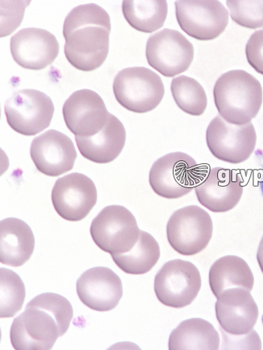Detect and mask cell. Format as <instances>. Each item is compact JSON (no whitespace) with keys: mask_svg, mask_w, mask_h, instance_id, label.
<instances>
[{"mask_svg":"<svg viewBox=\"0 0 263 350\" xmlns=\"http://www.w3.org/2000/svg\"><path fill=\"white\" fill-rule=\"evenodd\" d=\"M110 14L95 3L81 5L68 13L64 25L67 60L83 72L101 67L110 52Z\"/></svg>","mask_w":263,"mask_h":350,"instance_id":"6da1fadb","label":"cell"},{"mask_svg":"<svg viewBox=\"0 0 263 350\" xmlns=\"http://www.w3.org/2000/svg\"><path fill=\"white\" fill-rule=\"evenodd\" d=\"M73 319V306L65 297L53 293L38 295L14 319L12 345L15 349H51L67 332Z\"/></svg>","mask_w":263,"mask_h":350,"instance_id":"7a4b0ae2","label":"cell"},{"mask_svg":"<svg viewBox=\"0 0 263 350\" xmlns=\"http://www.w3.org/2000/svg\"><path fill=\"white\" fill-rule=\"evenodd\" d=\"M214 99L224 120L241 126L251 122L259 113L263 100L262 85L244 70H231L216 81Z\"/></svg>","mask_w":263,"mask_h":350,"instance_id":"3957f363","label":"cell"},{"mask_svg":"<svg viewBox=\"0 0 263 350\" xmlns=\"http://www.w3.org/2000/svg\"><path fill=\"white\" fill-rule=\"evenodd\" d=\"M189 154L169 153L154 162L149 174V183L158 196L179 199L188 196L205 172Z\"/></svg>","mask_w":263,"mask_h":350,"instance_id":"277c9868","label":"cell"},{"mask_svg":"<svg viewBox=\"0 0 263 350\" xmlns=\"http://www.w3.org/2000/svg\"><path fill=\"white\" fill-rule=\"evenodd\" d=\"M113 91L122 107L137 113L152 111L159 106L165 95L161 77L144 67L123 69L115 77Z\"/></svg>","mask_w":263,"mask_h":350,"instance_id":"5b68a950","label":"cell"},{"mask_svg":"<svg viewBox=\"0 0 263 350\" xmlns=\"http://www.w3.org/2000/svg\"><path fill=\"white\" fill-rule=\"evenodd\" d=\"M140 232L133 213L118 205L104 208L90 226V235L95 244L111 255L129 252L138 242Z\"/></svg>","mask_w":263,"mask_h":350,"instance_id":"8992f818","label":"cell"},{"mask_svg":"<svg viewBox=\"0 0 263 350\" xmlns=\"http://www.w3.org/2000/svg\"><path fill=\"white\" fill-rule=\"evenodd\" d=\"M168 242L174 250L184 256L202 252L213 235L211 215L198 206L177 209L168 221Z\"/></svg>","mask_w":263,"mask_h":350,"instance_id":"52a82bcc","label":"cell"},{"mask_svg":"<svg viewBox=\"0 0 263 350\" xmlns=\"http://www.w3.org/2000/svg\"><path fill=\"white\" fill-rule=\"evenodd\" d=\"M202 286L198 268L180 259L166 262L154 279V291L158 300L169 308H182L192 304Z\"/></svg>","mask_w":263,"mask_h":350,"instance_id":"ba28073f","label":"cell"},{"mask_svg":"<svg viewBox=\"0 0 263 350\" xmlns=\"http://www.w3.org/2000/svg\"><path fill=\"white\" fill-rule=\"evenodd\" d=\"M10 126L18 134L34 136L50 126L54 113L51 98L36 90L14 92L5 105Z\"/></svg>","mask_w":263,"mask_h":350,"instance_id":"9c48e42d","label":"cell"},{"mask_svg":"<svg viewBox=\"0 0 263 350\" xmlns=\"http://www.w3.org/2000/svg\"><path fill=\"white\" fill-rule=\"evenodd\" d=\"M257 139L252 122L237 126L221 116L212 120L206 131L208 149L216 159L229 164H241L249 159L256 148Z\"/></svg>","mask_w":263,"mask_h":350,"instance_id":"30bf717a","label":"cell"},{"mask_svg":"<svg viewBox=\"0 0 263 350\" xmlns=\"http://www.w3.org/2000/svg\"><path fill=\"white\" fill-rule=\"evenodd\" d=\"M175 5L180 27L195 40H214L229 25V12L216 0H181Z\"/></svg>","mask_w":263,"mask_h":350,"instance_id":"8fae6325","label":"cell"},{"mask_svg":"<svg viewBox=\"0 0 263 350\" xmlns=\"http://www.w3.org/2000/svg\"><path fill=\"white\" fill-rule=\"evenodd\" d=\"M146 58L159 73L173 77L188 71L195 59V48L179 31L164 29L149 38Z\"/></svg>","mask_w":263,"mask_h":350,"instance_id":"7c38bea8","label":"cell"},{"mask_svg":"<svg viewBox=\"0 0 263 350\" xmlns=\"http://www.w3.org/2000/svg\"><path fill=\"white\" fill-rule=\"evenodd\" d=\"M51 200L54 209L64 219L79 221L97 204V190L94 182L82 174L73 173L58 178Z\"/></svg>","mask_w":263,"mask_h":350,"instance_id":"4fadbf2b","label":"cell"},{"mask_svg":"<svg viewBox=\"0 0 263 350\" xmlns=\"http://www.w3.org/2000/svg\"><path fill=\"white\" fill-rule=\"evenodd\" d=\"M243 191L242 176L235 170L222 167L205 170L195 187L200 204L216 213L234 208L241 200Z\"/></svg>","mask_w":263,"mask_h":350,"instance_id":"5bb4252c","label":"cell"},{"mask_svg":"<svg viewBox=\"0 0 263 350\" xmlns=\"http://www.w3.org/2000/svg\"><path fill=\"white\" fill-rule=\"evenodd\" d=\"M66 126L75 137H91L99 133L110 120L103 99L90 90L76 91L63 107Z\"/></svg>","mask_w":263,"mask_h":350,"instance_id":"9a60e30c","label":"cell"},{"mask_svg":"<svg viewBox=\"0 0 263 350\" xmlns=\"http://www.w3.org/2000/svg\"><path fill=\"white\" fill-rule=\"evenodd\" d=\"M216 299V320L223 332L229 336H242L253 330L258 320L259 308L251 291L234 287L223 291Z\"/></svg>","mask_w":263,"mask_h":350,"instance_id":"2e32d148","label":"cell"},{"mask_svg":"<svg viewBox=\"0 0 263 350\" xmlns=\"http://www.w3.org/2000/svg\"><path fill=\"white\" fill-rule=\"evenodd\" d=\"M30 157L40 172L55 177L72 170L78 154L71 138L49 130L34 139Z\"/></svg>","mask_w":263,"mask_h":350,"instance_id":"e0dca14e","label":"cell"},{"mask_svg":"<svg viewBox=\"0 0 263 350\" xmlns=\"http://www.w3.org/2000/svg\"><path fill=\"white\" fill-rule=\"evenodd\" d=\"M12 57L22 68L42 70L58 58L60 45L55 36L40 28H25L11 38Z\"/></svg>","mask_w":263,"mask_h":350,"instance_id":"ac0fdd59","label":"cell"},{"mask_svg":"<svg viewBox=\"0 0 263 350\" xmlns=\"http://www.w3.org/2000/svg\"><path fill=\"white\" fill-rule=\"evenodd\" d=\"M76 288L83 304L100 312L114 309L123 297L121 278L107 267H95L85 271L77 282Z\"/></svg>","mask_w":263,"mask_h":350,"instance_id":"d6986e66","label":"cell"},{"mask_svg":"<svg viewBox=\"0 0 263 350\" xmlns=\"http://www.w3.org/2000/svg\"><path fill=\"white\" fill-rule=\"evenodd\" d=\"M127 133L118 118L110 113L106 126L91 137H75L83 157L97 164H108L117 159L125 148Z\"/></svg>","mask_w":263,"mask_h":350,"instance_id":"ffe728a7","label":"cell"},{"mask_svg":"<svg viewBox=\"0 0 263 350\" xmlns=\"http://www.w3.org/2000/svg\"><path fill=\"white\" fill-rule=\"evenodd\" d=\"M0 241V262L4 265L22 267L34 254V232L26 222L16 217H9L1 221Z\"/></svg>","mask_w":263,"mask_h":350,"instance_id":"44dd1931","label":"cell"},{"mask_svg":"<svg viewBox=\"0 0 263 350\" xmlns=\"http://www.w3.org/2000/svg\"><path fill=\"white\" fill-rule=\"evenodd\" d=\"M210 285L214 297L234 287H242L252 291L254 276L249 264L238 256H224L216 260L212 266L210 275Z\"/></svg>","mask_w":263,"mask_h":350,"instance_id":"7402d4cb","label":"cell"},{"mask_svg":"<svg viewBox=\"0 0 263 350\" xmlns=\"http://www.w3.org/2000/svg\"><path fill=\"white\" fill-rule=\"evenodd\" d=\"M220 336L214 325L201 318L188 319L170 334L169 349H219Z\"/></svg>","mask_w":263,"mask_h":350,"instance_id":"603a6c76","label":"cell"},{"mask_svg":"<svg viewBox=\"0 0 263 350\" xmlns=\"http://www.w3.org/2000/svg\"><path fill=\"white\" fill-rule=\"evenodd\" d=\"M112 258L123 271L129 275L148 273L160 258L158 241L150 233L141 230L136 245L128 252L112 254Z\"/></svg>","mask_w":263,"mask_h":350,"instance_id":"cb8c5ba5","label":"cell"},{"mask_svg":"<svg viewBox=\"0 0 263 350\" xmlns=\"http://www.w3.org/2000/svg\"><path fill=\"white\" fill-rule=\"evenodd\" d=\"M122 11L132 27L139 32L151 33L164 27L167 18L168 3L166 0H125Z\"/></svg>","mask_w":263,"mask_h":350,"instance_id":"d4e9b609","label":"cell"},{"mask_svg":"<svg viewBox=\"0 0 263 350\" xmlns=\"http://www.w3.org/2000/svg\"><path fill=\"white\" fill-rule=\"evenodd\" d=\"M171 92L177 107L191 116H202L207 108L208 98L203 85L192 77L181 75L172 81Z\"/></svg>","mask_w":263,"mask_h":350,"instance_id":"484cf974","label":"cell"},{"mask_svg":"<svg viewBox=\"0 0 263 350\" xmlns=\"http://www.w3.org/2000/svg\"><path fill=\"white\" fill-rule=\"evenodd\" d=\"M0 317L10 318L16 314L24 305L26 289L24 282L14 271L1 268L0 269Z\"/></svg>","mask_w":263,"mask_h":350,"instance_id":"4316f807","label":"cell"},{"mask_svg":"<svg viewBox=\"0 0 263 350\" xmlns=\"http://www.w3.org/2000/svg\"><path fill=\"white\" fill-rule=\"evenodd\" d=\"M227 5L238 25L252 29L263 27V1L227 0Z\"/></svg>","mask_w":263,"mask_h":350,"instance_id":"83f0119b","label":"cell"},{"mask_svg":"<svg viewBox=\"0 0 263 350\" xmlns=\"http://www.w3.org/2000/svg\"><path fill=\"white\" fill-rule=\"evenodd\" d=\"M245 53L251 67L263 75V29L251 35L246 44Z\"/></svg>","mask_w":263,"mask_h":350,"instance_id":"f1b7e54d","label":"cell"},{"mask_svg":"<svg viewBox=\"0 0 263 350\" xmlns=\"http://www.w3.org/2000/svg\"><path fill=\"white\" fill-rule=\"evenodd\" d=\"M257 259L259 263V266L263 274V236L261 239L260 243L259 245Z\"/></svg>","mask_w":263,"mask_h":350,"instance_id":"f546056e","label":"cell"},{"mask_svg":"<svg viewBox=\"0 0 263 350\" xmlns=\"http://www.w3.org/2000/svg\"><path fill=\"white\" fill-rule=\"evenodd\" d=\"M260 190L263 196V170L261 180L260 181Z\"/></svg>","mask_w":263,"mask_h":350,"instance_id":"4dcf8cb0","label":"cell"},{"mask_svg":"<svg viewBox=\"0 0 263 350\" xmlns=\"http://www.w3.org/2000/svg\"><path fill=\"white\" fill-rule=\"evenodd\" d=\"M262 324H263V315H262Z\"/></svg>","mask_w":263,"mask_h":350,"instance_id":"1f68e13d","label":"cell"}]
</instances>
